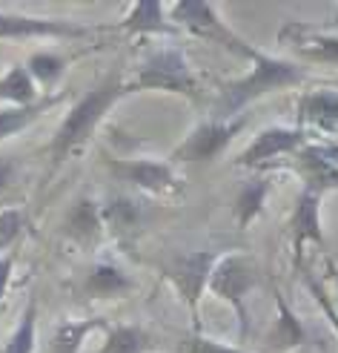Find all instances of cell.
<instances>
[{"label":"cell","instance_id":"4316f807","mask_svg":"<svg viewBox=\"0 0 338 353\" xmlns=\"http://www.w3.org/2000/svg\"><path fill=\"white\" fill-rule=\"evenodd\" d=\"M26 230V216L21 207H6L0 210V256H6L14 241L23 236Z\"/></svg>","mask_w":338,"mask_h":353},{"label":"cell","instance_id":"9c48e42d","mask_svg":"<svg viewBox=\"0 0 338 353\" xmlns=\"http://www.w3.org/2000/svg\"><path fill=\"white\" fill-rule=\"evenodd\" d=\"M106 167L118 181L152 192V196H172L184 184L175 164L164 158H106Z\"/></svg>","mask_w":338,"mask_h":353},{"label":"cell","instance_id":"52a82bcc","mask_svg":"<svg viewBox=\"0 0 338 353\" xmlns=\"http://www.w3.org/2000/svg\"><path fill=\"white\" fill-rule=\"evenodd\" d=\"M221 253L212 250H201V253H181L172 261L164 264V276L172 281V288L178 290V296L187 302L192 325L198 330V307H201V296L209 285V273L215 268Z\"/></svg>","mask_w":338,"mask_h":353},{"label":"cell","instance_id":"d4e9b609","mask_svg":"<svg viewBox=\"0 0 338 353\" xmlns=\"http://www.w3.org/2000/svg\"><path fill=\"white\" fill-rule=\"evenodd\" d=\"M149 345V333L140 325H115L106 333V342L98 353H147Z\"/></svg>","mask_w":338,"mask_h":353},{"label":"cell","instance_id":"603a6c76","mask_svg":"<svg viewBox=\"0 0 338 353\" xmlns=\"http://www.w3.org/2000/svg\"><path fill=\"white\" fill-rule=\"evenodd\" d=\"M23 66H26L29 78L34 81V86H41V95H46V92H55L58 81L66 75L69 61L63 55H58V52H34Z\"/></svg>","mask_w":338,"mask_h":353},{"label":"cell","instance_id":"cb8c5ba5","mask_svg":"<svg viewBox=\"0 0 338 353\" xmlns=\"http://www.w3.org/2000/svg\"><path fill=\"white\" fill-rule=\"evenodd\" d=\"M103 327V319H66L58 325L55 336L49 342V353H81L89 333Z\"/></svg>","mask_w":338,"mask_h":353},{"label":"cell","instance_id":"7402d4cb","mask_svg":"<svg viewBox=\"0 0 338 353\" xmlns=\"http://www.w3.org/2000/svg\"><path fill=\"white\" fill-rule=\"evenodd\" d=\"M83 290L89 296H95V299H115L120 293L132 290V279L120 268H115V264H95L86 276Z\"/></svg>","mask_w":338,"mask_h":353},{"label":"cell","instance_id":"1f68e13d","mask_svg":"<svg viewBox=\"0 0 338 353\" xmlns=\"http://www.w3.org/2000/svg\"><path fill=\"white\" fill-rule=\"evenodd\" d=\"M327 270H330V276H332V285H335V290H338V264L335 261H327ZM335 310H338V299H335Z\"/></svg>","mask_w":338,"mask_h":353},{"label":"cell","instance_id":"8992f818","mask_svg":"<svg viewBox=\"0 0 338 353\" xmlns=\"http://www.w3.org/2000/svg\"><path fill=\"white\" fill-rule=\"evenodd\" d=\"M106 32V26L66 21V17H38L23 12L0 9V41H29V38H92Z\"/></svg>","mask_w":338,"mask_h":353},{"label":"cell","instance_id":"3957f363","mask_svg":"<svg viewBox=\"0 0 338 353\" xmlns=\"http://www.w3.org/2000/svg\"><path fill=\"white\" fill-rule=\"evenodd\" d=\"M258 281H261L258 261L250 253H244V250L221 253L218 261H215V268H212V273H209L207 290L233 307L241 342L246 339V333H250V310H246V296L258 288Z\"/></svg>","mask_w":338,"mask_h":353},{"label":"cell","instance_id":"4fadbf2b","mask_svg":"<svg viewBox=\"0 0 338 353\" xmlns=\"http://www.w3.org/2000/svg\"><path fill=\"white\" fill-rule=\"evenodd\" d=\"M298 130L335 135L338 132V90H313L298 98Z\"/></svg>","mask_w":338,"mask_h":353},{"label":"cell","instance_id":"9a60e30c","mask_svg":"<svg viewBox=\"0 0 338 353\" xmlns=\"http://www.w3.org/2000/svg\"><path fill=\"white\" fill-rule=\"evenodd\" d=\"M101 221H103V233H109L118 244L127 247L144 227V207L127 196H118L101 204Z\"/></svg>","mask_w":338,"mask_h":353},{"label":"cell","instance_id":"5b68a950","mask_svg":"<svg viewBox=\"0 0 338 353\" xmlns=\"http://www.w3.org/2000/svg\"><path fill=\"white\" fill-rule=\"evenodd\" d=\"M167 14H169V21H172V26H175L178 32L184 29V32L195 34V38L221 43L224 49L235 52V55H241V58H246V61H253L258 52H261V49H255L250 41L238 38V34L218 17L215 6L204 3V0H181V3L169 6Z\"/></svg>","mask_w":338,"mask_h":353},{"label":"cell","instance_id":"7a4b0ae2","mask_svg":"<svg viewBox=\"0 0 338 353\" xmlns=\"http://www.w3.org/2000/svg\"><path fill=\"white\" fill-rule=\"evenodd\" d=\"M129 92H132V83L123 81L120 72H115L112 78H103L98 86H92V90L63 115L61 127L55 130V138H52V144H49L52 172H55L78 147H83L86 141L92 138V132L103 121V115L109 112L120 98H127Z\"/></svg>","mask_w":338,"mask_h":353},{"label":"cell","instance_id":"6da1fadb","mask_svg":"<svg viewBox=\"0 0 338 353\" xmlns=\"http://www.w3.org/2000/svg\"><path fill=\"white\" fill-rule=\"evenodd\" d=\"M250 63L253 66L244 78H235L221 86L218 101H215V115L212 118H218V121L241 118V112L250 107L253 101L270 95V92H278V90H293V86L304 83L310 78L307 66L287 61V58L266 55V52H258Z\"/></svg>","mask_w":338,"mask_h":353},{"label":"cell","instance_id":"ffe728a7","mask_svg":"<svg viewBox=\"0 0 338 353\" xmlns=\"http://www.w3.org/2000/svg\"><path fill=\"white\" fill-rule=\"evenodd\" d=\"M273 192V179L270 175H255L253 181H246L238 190V199H235V221L238 227H250L261 213H264V204Z\"/></svg>","mask_w":338,"mask_h":353},{"label":"cell","instance_id":"4dcf8cb0","mask_svg":"<svg viewBox=\"0 0 338 353\" xmlns=\"http://www.w3.org/2000/svg\"><path fill=\"white\" fill-rule=\"evenodd\" d=\"M14 175H17V164H14V158L0 155V196H3V192L12 187Z\"/></svg>","mask_w":338,"mask_h":353},{"label":"cell","instance_id":"e0dca14e","mask_svg":"<svg viewBox=\"0 0 338 353\" xmlns=\"http://www.w3.org/2000/svg\"><path fill=\"white\" fill-rule=\"evenodd\" d=\"M115 29L127 34H178V29L172 26L167 14V6L158 3V0H140V3H135L115 23Z\"/></svg>","mask_w":338,"mask_h":353},{"label":"cell","instance_id":"44dd1931","mask_svg":"<svg viewBox=\"0 0 338 353\" xmlns=\"http://www.w3.org/2000/svg\"><path fill=\"white\" fill-rule=\"evenodd\" d=\"M41 92L34 81L29 78L23 63H12L3 75H0V103L6 107H26V103L38 101Z\"/></svg>","mask_w":338,"mask_h":353},{"label":"cell","instance_id":"8fae6325","mask_svg":"<svg viewBox=\"0 0 338 353\" xmlns=\"http://www.w3.org/2000/svg\"><path fill=\"white\" fill-rule=\"evenodd\" d=\"M278 41L284 46H290L295 55H301L304 61L338 66V38L335 34H324V32H315L298 21H287L278 32Z\"/></svg>","mask_w":338,"mask_h":353},{"label":"cell","instance_id":"ac0fdd59","mask_svg":"<svg viewBox=\"0 0 338 353\" xmlns=\"http://www.w3.org/2000/svg\"><path fill=\"white\" fill-rule=\"evenodd\" d=\"M69 95L63 90H55V92H46L41 95L38 101L26 103V107H0V144H3L6 138L23 132L29 123H34L41 115H46L49 110H55L58 103H63Z\"/></svg>","mask_w":338,"mask_h":353},{"label":"cell","instance_id":"f546056e","mask_svg":"<svg viewBox=\"0 0 338 353\" xmlns=\"http://www.w3.org/2000/svg\"><path fill=\"white\" fill-rule=\"evenodd\" d=\"M12 273H14V253L0 256V310H3V299L12 285Z\"/></svg>","mask_w":338,"mask_h":353},{"label":"cell","instance_id":"2e32d148","mask_svg":"<svg viewBox=\"0 0 338 353\" xmlns=\"http://www.w3.org/2000/svg\"><path fill=\"white\" fill-rule=\"evenodd\" d=\"M61 233L81 247H95L103 236V221H101V204L95 199L81 196L61 224Z\"/></svg>","mask_w":338,"mask_h":353},{"label":"cell","instance_id":"5bb4252c","mask_svg":"<svg viewBox=\"0 0 338 353\" xmlns=\"http://www.w3.org/2000/svg\"><path fill=\"white\" fill-rule=\"evenodd\" d=\"M295 172L304 181V190L318 192V196H327V192L338 190V164L324 152L321 144H310L301 147L295 152Z\"/></svg>","mask_w":338,"mask_h":353},{"label":"cell","instance_id":"30bf717a","mask_svg":"<svg viewBox=\"0 0 338 353\" xmlns=\"http://www.w3.org/2000/svg\"><path fill=\"white\" fill-rule=\"evenodd\" d=\"M310 144V135L298 127H266L261 130L250 147L244 152H238L235 158V167L244 170H264V167H273L278 158H287L295 155L301 147Z\"/></svg>","mask_w":338,"mask_h":353},{"label":"cell","instance_id":"484cf974","mask_svg":"<svg viewBox=\"0 0 338 353\" xmlns=\"http://www.w3.org/2000/svg\"><path fill=\"white\" fill-rule=\"evenodd\" d=\"M34 345H38V302L32 299L9 342L3 345V353H34Z\"/></svg>","mask_w":338,"mask_h":353},{"label":"cell","instance_id":"7c38bea8","mask_svg":"<svg viewBox=\"0 0 338 353\" xmlns=\"http://www.w3.org/2000/svg\"><path fill=\"white\" fill-rule=\"evenodd\" d=\"M321 201L324 196L310 190H301V196L295 201V210L290 216V244H293V259L295 264H301L304 256V247L313 244H324V233H321Z\"/></svg>","mask_w":338,"mask_h":353},{"label":"cell","instance_id":"ba28073f","mask_svg":"<svg viewBox=\"0 0 338 353\" xmlns=\"http://www.w3.org/2000/svg\"><path fill=\"white\" fill-rule=\"evenodd\" d=\"M246 127V118H229V121H218L209 118L204 123H198L187 138L184 144L172 152L169 161H184V164H212L215 158L233 144V138Z\"/></svg>","mask_w":338,"mask_h":353},{"label":"cell","instance_id":"f1b7e54d","mask_svg":"<svg viewBox=\"0 0 338 353\" xmlns=\"http://www.w3.org/2000/svg\"><path fill=\"white\" fill-rule=\"evenodd\" d=\"M304 281H307V288H310V293L315 296V302H318V307L324 310V316H327V322L332 325V330H335V336H338V310H335V305H332V299L327 296V290H324V285L321 281H315L310 273L304 276Z\"/></svg>","mask_w":338,"mask_h":353},{"label":"cell","instance_id":"d6986e66","mask_svg":"<svg viewBox=\"0 0 338 353\" xmlns=\"http://www.w3.org/2000/svg\"><path fill=\"white\" fill-rule=\"evenodd\" d=\"M275 307H278V322H275V327H273L266 342H270L273 350H278V353L295 350L301 342H304L307 330H304V325H301L298 316L293 313V307L287 305V299H284L281 290H275Z\"/></svg>","mask_w":338,"mask_h":353},{"label":"cell","instance_id":"83f0119b","mask_svg":"<svg viewBox=\"0 0 338 353\" xmlns=\"http://www.w3.org/2000/svg\"><path fill=\"white\" fill-rule=\"evenodd\" d=\"M187 350H189V353H250V350H244V347L224 345V342H218V339H209V336H204L201 330H195L192 336H189Z\"/></svg>","mask_w":338,"mask_h":353},{"label":"cell","instance_id":"277c9868","mask_svg":"<svg viewBox=\"0 0 338 353\" xmlns=\"http://www.w3.org/2000/svg\"><path fill=\"white\" fill-rule=\"evenodd\" d=\"M129 83L132 92H175L189 101L201 98V83L195 78L181 46H164L149 52Z\"/></svg>","mask_w":338,"mask_h":353}]
</instances>
